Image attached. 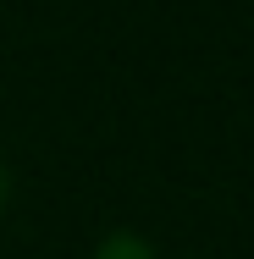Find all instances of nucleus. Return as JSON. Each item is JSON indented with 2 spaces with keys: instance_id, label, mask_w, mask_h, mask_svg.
I'll list each match as a JSON object with an SVG mask.
<instances>
[{
  "instance_id": "f257e3e1",
  "label": "nucleus",
  "mask_w": 254,
  "mask_h": 259,
  "mask_svg": "<svg viewBox=\"0 0 254 259\" xmlns=\"http://www.w3.org/2000/svg\"><path fill=\"white\" fill-rule=\"evenodd\" d=\"M94 259H155V248H150V237H138V232H111V237H100Z\"/></svg>"
},
{
  "instance_id": "f03ea898",
  "label": "nucleus",
  "mask_w": 254,
  "mask_h": 259,
  "mask_svg": "<svg viewBox=\"0 0 254 259\" xmlns=\"http://www.w3.org/2000/svg\"><path fill=\"white\" fill-rule=\"evenodd\" d=\"M0 204H6V165H0Z\"/></svg>"
}]
</instances>
